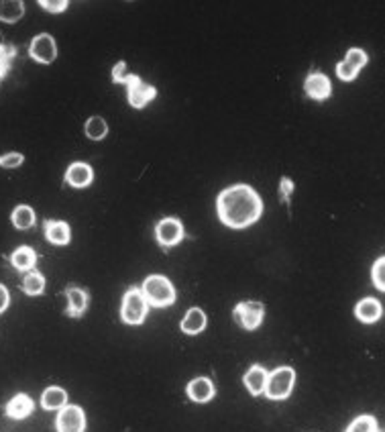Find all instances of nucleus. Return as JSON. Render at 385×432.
<instances>
[{
	"mask_svg": "<svg viewBox=\"0 0 385 432\" xmlns=\"http://www.w3.org/2000/svg\"><path fill=\"white\" fill-rule=\"evenodd\" d=\"M216 212L223 225L230 228H244L255 225L263 214L261 196L247 184L230 185L216 198Z\"/></svg>",
	"mask_w": 385,
	"mask_h": 432,
	"instance_id": "f257e3e1",
	"label": "nucleus"
},
{
	"mask_svg": "<svg viewBox=\"0 0 385 432\" xmlns=\"http://www.w3.org/2000/svg\"><path fill=\"white\" fill-rule=\"evenodd\" d=\"M141 292L147 304L155 306V308H165V306H171L176 302V288L163 275H149L143 282Z\"/></svg>",
	"mask_w": 385,
	"mask_h": 432,
	"instance_id": "f03ea898",
	"label": "nucleus"
},
{
	"mask_svg": "<svg viewBox=\"0 0 385 432\" xmlns=\"http://www.w3.org/2000/svg\"><path fill=\"white\" fill-rule=\"evenodd\" d=\"M296 384V371L292 367H278L275 371L267 373L263 393L269 400H285Z\"/></svg>",
	"mask_w": 385,
	"mask_h": 432,
	"instance_id": "7ed1b4c3",
	"label": "nucleus"
},
{
	"mask_svg": "<svg viewBox=\"0 0 385 432\" xmlns=\"http://www.w3.org/2000/svg\"><path fill=\"white\" fill-rule=\"evenodd\" d=\"M149 312V304L143 296L141 288L126 289V294L122 296L121 306V318L126 325H143Z\"/></svg>",
	"mask_w": 385,
	"mask_h": 432,
	"instance_id": "20e7f679",
	"label": "nucleus"
},
{
	"mask_svg": "<svg viewBox=\"0 0 385 432\" xmlns=\"http://www.w3.org/2000/svg\"><path fill=\"white\" fill-rule=\"evenodd\" d=\"M121 84L126 86V98H129V104L133 108H143L157 96V90L153 86L143 82L141 78L135 76V74H126Z\"/></svg>",
	"mask_w": 385,
	"mask_h": 432,
	"instance_id": "39448f33",
	"label": "nucleus"
},
{
	"mask_svg": "<svg viewBox=\"0 0 385 432\" xmlns=\"http://www.w3.org/2000/svg\"><path fill=\"white\" fill-rule=\"evenodd\" d=\"M233 316L237 318V322L247 330H255L261 322H263L265 308L261 302H253V300H247V302H239L235 310H233Z\"/></svg>",
	"mask_w": 385,
	"mask_h": 432,
	"instance_id": "423d86ee",
	"label": "nucleus"
},
{
	"mask_svg": "<svg viewBox=\"0 0 385 432\" xmlns=\"http://www.w3.org/2000/svg\"><path fill=\"white\" fill-rule=\"evenodd\" d=\"M56 431L58 432H84L86 431V414L80 406L67 404L63 406L56 418Z\"/></svg>",
	"mask_w": 385,
	"mask_h": 432,
	"instance_id": "0eeeda50",
	"label": "nucleus"
},
{
	"mask_svg": "<svg viewBox=\"0 0 385 432\" xmlns=\"http://www.w3.org/2000/svg\"><path fill=\"white\" fill-rule=\"evenodd\" d=\"M29 55L39 63H53L58 58L56 39L49 33H41L37 37H33V41L29 45Z\"/></svg>",
	"mask_w": 385,
	"mask_h": 432,
	"instance_id": "6e6552de",
	"label": "nucleus"
},
{
	"mask_svg": "<svg viewBox=\"0 0 385 432\" xmlns=\"http://www.w3.org/2000/svg\"><path fill=\"white\" fill-rule=\"evenodd\" d=\"M155 237L162 247H174L183 239V225L178 218H163L155 225Z\"/></svg>",
	"mask_w": 385,
	"mask_h": 432,
	"instance_id": "1a4fd4ad",
	"label": "nucleus"
},
{
	"mask_svg": "<svg viewBox=\"0 0 385 432\" xmlns=\"http://www.w3.org/2000/svg\"><path fill=\"white\" fill-rule=\"evenodd\" d=\"M304 90L306 94H308L310 98H314V100H326V98H330V94H332V84H330V80L326 78L325 74L316 72V74H310V76L306 78Z\"/></svg>",
	"mask_w": 385,
	"mask_h": 432,
	"instance_id": "9d476101",
	"label": "nucleus"
},
{
	"mask_svg": "<svg viewBox=\"0 0 385 432\" xmlns=\"http://www.w3.org/2000/svg\"><path fill=\"white\" fill-rule=\"evenodd\" d=\"M92 180H94V171L84 162H74L65 171V184H70L72 188H88L92 184Z\"/></svg>",
	"mask_w": 385,
	"mask_h": 432,
	"instance_id": "9b49d317",
	"label": "nucleus"
},
{
	"mask_svg": "<svg viewBox=\"0 0 385 432\" xmlns=\"http://www.w3.org/2000/svg\"><path fill=\"white\" fill-rule=\"evenodd\" d=\"M35 410V402L31 400V395L27 393H17L13 400H8V404L4 406V414L13 420H25L27 416H31V412Z\"/></svg>",
	"mask_w": 385,
	"mask_h": 432,
	"instance_id": "f8f14e48",
	"label": "nucleus"
},
{
	"mask_svg": "<svg viewBox=\"0 0 385 432\" xmlns=\"http://www.w3.org/2000/svg\"><path fill=\"white\" fill-rule=\"evenodd\" d=\"M214 393H216V388L208 377H196L188 384V395H190L192 402L206 404L214 398Z\"/></svg>",
	"mask_w": 385,
	"mask_h": 432,
	"instance_id": "ddd939ff",
	"label": "nucleus"
},
{
	"mask_svg": "<svg viewBox=\"0 0 385 432\" xmlns=\"http://www.w3.org/2000/svg\"><path fill=\"white\" fill-rule=\"evenodd\" d=\"M43 230H45V239L53 245L63 247V245H70L72 241V228L63 221H47Z\"/></svg>",
	"mask_w": 385,
	"mask_h": 432,
	"instance_id": "4468645a",
	"label": "nucleus"
},
{
	"mask_svg": "<svg viewBox=\"0 0 385 432\" xmlns=\"http://www.w3.org/2000/svg\"><path fill=\"white\" fill-rule=\"evenodd\" d=\"M65 298H67V316H72V318H80L81 314L86 312V308H88V300H90V296H88V292L81 288H76V286H70V288L65 289Z\"/></svg>",
	"mask_w": 385,
	"mask_h": 432,
	"instance_id": "2eb2a0df",
	"label": "nucleus"
},
{
	"mask_svg": "<svg viewBox=\"0 0 385 432\" xmlns=\"http://www.w3.org/2000/svg\"><path fill=\"white\" fill-rule=\"evenodd\" d=\"M8 261H11L13 268L19 269V271H31V269L35 268V263H37V253H35V249L29 247V245H20L19 249H15L11 253Z\"/></svg>",
	"mask_w": 385,
	"mask_h": 432,
	"instance_id": "dca6fc26",
	"label": "nucleus"
},
{
	"mask_svg": "<svg viewBox=\"0 0 385 432\" xmlns=\"http://www.w3.org/2000/svg\"><path fill=\"white\" fill-rule=\"evenodd\" d=\"M355 314H357V318H359L361 322L371 325V322H377V320L381 318L384 310H381L379 300H375V298H365V300H361V302L355 306Z\"/></svg>",
	"mask_w": 385,
	"mask_h": 432,
	"instance_id": "f3484780",
	"label": "nucleus"
},
{
	"mask_svg": "<svg viewBox=\"0 0 385 432\" xmlns=\"http://www.w3.org/2000/svg\"><path fill=\"white\" fill-rule=\"evenodd\" d=\"M41 406L45 410H61L63 406H67V391L60 386L47 388L41 395Z\"/></svg>",
	"mask_w": 385,
	"mask_h": 432,
	"instance_id": "a211bd4d",
	"label": "nucleus"
},
{
	"mask_svg": "<svg viewBox=\"0 0 385 432\" xmlns=\"http://www.w3.org/2000/svg\"><path fill=\"white\" fill-rule=\"evenodd\" d=\"M244 386L253 395H259L265 390V381H267V369L261 365H253L251 369L244 373Z\"/></svg>",
	"mask_w": 385,
	"mask_h": 432,
	"instance_id": "6ab92c4d",
	"label": "nucleus"
},
{
	"mask_svg": "<svg viewBox=\"0 0 385 432\" xmlns=\"http://www.w3.org/2000/svg\"><path fill=\"white\" fill-rule=\"evenodd\" d=\"M206 329V314L200 308H190L183 316L182 330L185 334H198Z\"/></svg>",
	"mask_w": 385,
	"mask_h": 432,
	"instance_id": "aec40b11",
	"label": "nucleus"
},
{
	"mask_svg": "<svg viewBox=\"0 0 385 432\" xmlns=\"http://www.w3.org/2000/svg\"><path fill=\"white\" fill-rule=\"evenodd\" d=\"M11 221H13V227L19 228V230H29V228L35 225V210L31 206L19 204L13 214H11Z\"/></svg>",
	"mask_w": 385,
	"mask_h": 432,
	"instance_id": "412c9836",
	"label": "nucleus"
},
{
	"mask_svg": "<svg viewBox=\"0 0 385 432\" xmlns=\"http://www.w3.org/2000/svg\"><path fill=\"white\" fill-rule=\"evenodd\" d=\"M25 15V2L20 0H0V21L17 22Z\"/></svg>",
	"mask_w": 385,
	"mask_h": 432,
	"instance_id": "4be33fe9",
	"label": "nucleus"
},
{
	"mask_svg": "<svg viewBox=\"0 0 385 432\" xmlns=\"http://www.w3.org/2000/svg\"><path fill=\"white\" fill-rule=\"evenodd\" d=\"M19 55L17 45L13 43H0V80H4L8 76V72L13 70L15 60Z\"/></svg>",
	"mask_w": 385,
	"mask_h": 432,
	"instance_id": "5701e85b",
	"label": "nucleus"
},
{
	"mask_svg": "<svg viewBox=\"0 0 385 432\" xmlns=\"http://www.w3.org/2000/svg\"><path fill=\"white\" fill-rule=\"evenodd\" d=\"M22 292L27 296H39L45 292V277L39 271H27V275L22 277Z\"/></svg>",
	"mask_w": 385,
	"mask_h": 432,
	"instance_id": "b1692460",
	"label": "nucleus"
},
{
	"mask_svg": "<svg viewBox=\"0 0 385 432\" xmlns=\"http://www.w3.org/2000/svg\"><path fill=\"white\" fill-rule=\"evenodd\" d=\"M84 133L92 141H102L108 135V124H106V121L102 117H90L86 126H84Z\"/></svg>",
	"mask_w": 385,
	"mask_h": 432,
	"instance_id": "393cba45",
	"label": "nucleus"
},
{
	"mask_svg": "<svg viewBox=\"0 0 385 432\" xmlns=\"http://www.w3.org/2000/svg\"><path fill=\"white\" fill-rule=\"evenodd\" d=\"M345 432H377V422L373 416H359L348 424Z\"/></svg>",
	"mask_w": 385,
	"mask_h": 432,
	"instance_id": "a878e982",
	"label": "nucleus"
},
{
	"mask_svg": "<svg viewBox=\"0 0 385 432\" xmlns=\"http://www.w3.org/2000/svg\"><path fill=\"white\" fill-rule=\"evenodd\" d=\"M343 62H346L353 70H357V72H361V67L367 63V53L363 51V49H357V47H353V49H348L346 51V58L343 60Z\"/></svg>",
	"mask_w": 385,
	"mask_h": 432,
	"instance_id": "bb28decb",
	"label": "nucleus"
},
{
	"mask_svg": "<svg viewBox=\"0 0 385 432\" xmlns=\"http://www.w3.org/2000/svg\"><path fill=\"white\" fill-rule=\"evenodd\" d=\"M22 162H25V155L22 153H6V155H0V167H4V169H15V167H19V165H22Z\"/></svg>",
	"mask_w": 385,
	"mask_h": 432,
	"instance_id": "cd10ccee",
	"label": "nucleus"
},
{
	"mask_svg": "<svg viewBox=\"0 0 385 432\" xmlns=\"http://www.w3.org/2000/svg\"><path fill=\"white\" fill-rule=\"evenodd\" d=\"M384 269H385V259L384 257H379V259L375 261V266H373V284H375V288L381 289V292L385 289Z\"/></svg>",
	"mask_w": 385,
	"mask_h": 432,
	"instance_id": "c85d7f7f",
	"label": "nucleus"
},
{
	"mask_svg": "<svg viewBox=\"0 0 385 432\" xmlns=\"http://www.w3.org/2000/svg\"><path fill=\"white\" fill-rule=\"evenodd\" d=\"M294 192H296V184L289 178H282L280 180V200L285 202V204H289V198H292Z\"/></svg>",
	"mask_w": 385,
	"mask_h": 432,
	"instance_id": "c756f323",
	"label": "nucleus"
},
{
	"mask_svg": "<svg viewBox=\"0 0 385 432\" xmlns=\"http://www.w3.org/2000/svg\"><path fill=\"white\" fill-rule=\"evenodd\" d=\"M39 6L43 8V11H47V13H63L67 6H70V2L67 0H39Z\"/></svg>",
	"mask_w": 385,
	"mask_h": 432,
	"instance_id": "7c9ffc66",
	"label": "nucleus"
},
{
	"mask_svg": "<svg viewBox=\"0 0 385 432\" xmlns=\"http://www.w3.org/2000/svg\"><path fill=\"white\" fill-rule=\"evenodd\" d=\"M357 70H353L351 65L346 62H341V63H337V76L341 78V80H345V82H351V80H355L357 78Z\"/></svg>",
	"mask_w": 385,
	"mask_h": 432,
	"instance_id": "2f4dec72",
	"label": "nucleus"
},
{
	"mask_svg": "<svg viewBox=\"0 0 385 432\" xmlns=\"http://www.w3.org/2000/svg\"><path fill=\"white\" fill-rule=\"evenodd\" d=\"M126 74H129V72H126V63L119 62L115 67H112V82L121 84L122 78H124Z\"/></svg>",
	"mask_w": 385,
	"mask_h": 432,
	"instance_id": "473e14b6",
	"label": "nucleus"
},
{
	"mask_svg": "<svg viewBox=\"0 0 385 432\" xmlns=\"http://www.w3.org/2000/svg\"><path fill=\"white\" fill-rule=\"evenodd\" d=\"M8 304H11V294H8V289L0 284V314L8 308Z\"/></svg>",
	"mask_w": 385,
	"mask_h": 432,
	"instance_id": "72a5a7b5",
	"label": "nucleus"
},
{
	"mask_svg": "<svg viewBox=\"0 0 385 432\" xmlns=\"http://www.w3.org/2000/svg\"><path fill=\"white\" fill-rule=\"evenodd\" d=\"M377 432H379V431H377Z\"/></svg>",
	"mask_w": 385,
	"mask_h": 432,
	"instance_id": "f704fd0d",
	"label": "nucleus"
}]
</instances>
